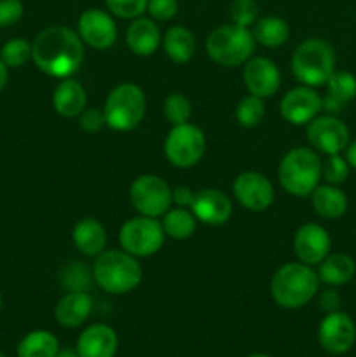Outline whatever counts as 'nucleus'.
Here are the masks:
<instances>
[{
  "label": "nucleus",
  "mask_w": 356,
  "mask_h": 357,
  "mask_svg": "<svg viewBox=\"0 0 356 357\" xmlns=\"http://www.w3.org/2000/svg\"><path fill=\"white\" fill-rule=\"evenodd\" d=\"M31 59L40 72L56 79H68L84 59L82 38L66 26L45 28L31 44Z\"/></svg>",
  "instance_id": "obj_1"
},
{
  "label": "nucleus",
  "mask_w": 356,
  "mask_h": 357,
  "mask_svg": "<svg viewBox=\"0 0 356 357\" xmlns=\"http://www.w3.org/2000/svg\"><path fill=\"white\" fill-rule=\"evenodd\" d=\"M320 278L306 264H286L272 275V300L283 309H299L316 296Z\"/></svg>",
  "instance_id": "obj_2"
},
{
  "label": "nucleus",
  "mask_w": 356,
  "mask_h": 357,
  "mask_svg": "<svg viewBox=\"0 0 356 357\" xmlns=\"http://www.w3.org/2000/svg\"><path fill=\"white\" fill-rule=\"evenodd\" d=\"M142 267L136 257L124 250H108L98 255L93 267V279L103 291L110 295L129 293L142 281Z\"/></svg>",
  "instance_id": "obj_3"
},
{
  "label": "nucleus",
  "mask_w": 356,
  "mask_h": 357,
  "mask_svg": "<svg viewBox=\"0 0 356 357\" xmlns=\"http://www.w3.org/2000/svg\"><path fill=\"white\" fill-rule=\"evenodd\" d=\"M292 70L295 79L304 86H325L335 72L334 49L321 38H309L293 52Z\"/></svg>",
  "instance_id": "obj_4"
},
{
  "label": "nucleus",
  "mask_w": 356,
  "mask_h": 357,
  "mask_svg": "<svg viewBox=\"0 0 356 357\" xmlns=\"http://www.w3.org/2000/svg\"><path fill=\"white\" fill-rule=\"evenodd\" d=\"M279 183L295 197H307L318 187L321 178V160L309 149H293L283 157L278 169Z\"/></svg>",
  "instance_id": "obj_5"
},
{
  "label": "nucleus",
  "mask_w": 356,
  "mask_h": 357,
  "mask_svg": "<svg viewBox=\"0 0 356 357\" xmlns=\"http://www.w3.org/2000/svg\"><path fill=\"white\" fill-rule=\"evenodd\" d=\"M206 51L222 66H237L246 63L255 51V37L248 28L223 24L215 28L206 40Z\"/></svg>",
  "instance_id": "obj_6"
},
{
  "label": "nucleus",
  "mask_w": 356,
  "mask_h": 357,
  "mask_svg": "<svg viewBox=\"0 0 356 357\" xmlns=\"http://www.w3.org/2000/svg\"><path fill=\"white\" fill-rule=\"evenodd\" d=\"M145 107V94L138 86L121 84L108 94L105 101V122L115 131H131L142 122Z\"/></svg>",
  "instance_id": "obj_7"
},
{
  "label": "nucleus",
  "mask_w": 356,
  "mask_h": 357,
  "mask_svg": "<svg viewBox=\"0 0 356 357\" xmlns=\"http://www.w3.org/2000/svg\"><path fill=\"white\" fill-rule=\"evenodd\" d=\"M163 223L150 216L131 218L121 227L119 243L126 253L136 258H145L157 253L164 243Z\"/></svg>",
  "instance_id": "obj_8"
},
{
  "label": "nucleus",
  "mask_w": 356,
  "mask_h": 357,
  "mask_svg": "<svg viewBox=\"0 0 356 357\" xmlns=\"http://www.w3.org/2000/svg\"><path fill=\"white\" fill-rule=\"evenodd\" d=\"M206 152V138L201 129L194 124H180L173 126L170 135L164 142V153L168 160L175 167H187L195 166L202 159Z\"/></svg>",
  "instance_id": "obj_9"
},
{
  "label": "nucleus",
  "mask_w": 356,
  "mask_h": 357,
  "mask_svg": "<svg viewBox=\"0 0 356 357\" xmlns=\"http://www.w3.org/2000/svg\"><path fill=\"white\" fill-rule=\"evenodd\" d=\"M131 204L142 216L157 218L170 209L173 197L171 188L156 174H142L131 183Z\"/></svg>",
  "instance_id": "obj_10"
},
{
  "label": "nucleus",
  "mask_w": 356,
  "mask_h": 357,
  "mask_svg": "<svg viewBox=\"0 0 356 357\" xmlns=\"http://www.w3.org/2000/svg\"><path fill=\"white\" fill-rule=\"evenodd\" d=\"M307 139L311 145L327 155H337L348 149L349 131L344 122L334 115L314 117L307 126Z\"/></svg>",
  "instance_id": "obj_11"
},
{
  "label": "nucleus",
  "mask_w": 356,
  "mask_h": 357,
  "mask_svg": "<svg viewBox=\"0 0 356 357\" xmlns=\"http://www.w3.org/2000/svg\"><path fill=\"white\" fill-rule=\"evenodd\" d=\"M320 345L330 354H344L356 340V328L351 317L344 312H330L318 330Z\"/></svg>",
  "instance_id": "obj_12"
},
{
  "label": "nucleus",
  "mask_w": 356,
  "mask_h": 357,
  "mask_svg": "<svg viewBox=\"0 0 356 357\" xmlns=\"http://www.w3.org/2000/svg\"><path fill=\"white\" fill-rule=\"evenodd\" d=\"M234 195L243 208L250 211H264L274 201L272 183L260 173L246 171L236 178L232 185Z\"/></svg>",
  "instance_id": "obj_13"
},
{
  "label": "nucleus",
  "mask_w": 356,
  "mask_h": 357,
  "mask_svg": "<svg viewBox=\"0 0 356 357\" xmlns=\"http://www.w3.org/2000/svg\"><path fill=\"white\" fill-rule=\"evenodd\" d=\"M283 119L293 126L309 124L323 110V100L311 87H295L283 96L279 105Z\"/></svg>",
  "instance_id": "obj_14"
},
{
  "label": "nucleus",
  "mask_w": 356,
  "mask_h": 357,
  "mask_svg": "<svg viewBox=\"0 0 356 357\" xmlns=\"http://www.w3.org/2000/svg\"><path fill=\"white\" fill-rule=\"evenodd\" d=\"M77 28H79V37L82 38V42L100 51L112 47L117 38V26L114 20L101 9L84 10L80 14Z\"/></svg>",
  "instance_id": "obj_15"
},
{
  "label": "nucleus",
  "mask_w": 356,
  "mask_h": 357,
  "mask_svg": "<svg viewBox=\"0 0 356 357\" xmlns=\"http://www.w3.org/2000/svg\"><path fill=\"white\" fill-rule=\"evenodd\" d=\"M244 86L248 87L251 94L258 98H271L276 94L281 84V73L274 61L269 58H251L244 63L243 70Z\"/></svg>",
  "instance_id": "obj_16"
},
{
  "label": "nucleus",
  "mask_w": 356,
  "mask_h": 357,
  "mask_svg": "<svg viewBox=\"0 0 356 357\" xmlns=\"http://www.w3.org/2000/svg\"><path fill=\"white\" fill-rule=\"evenodd\" d=\"M330 236L327 230L316 223H306L295 234L293 248L299 260L306 265H318L328 257L330 251Z\"/></svg>",
  "instance_id": "obj_17"
},
{
  "label": "nucleus",
  "mask_w": 356,
  "mask_h": 357,
  "mask_svg": "<svg viewBox=\"0 0 356 357\" xmlns=\"http://www.w3.org/2000/svg\"><path fill=\"white\" fill-rule=\"evenodd\" d=\"M195 220L206 225H223L232 215V202L216 188H205L194 195L191 206Z\"/></svg>",
  "instance_id": "obj_18"
},
{
  "label": "nucleus",
  "mask_w": 356,
  "mask_h": 357,
  "mask_svg": "<svg viewBox=\"0 0 356 357\" xmlns=\"http://www.w3.org/2000/svg\"><path fill=\"white\" fill-rule=\"evenodd\" d=\"M117 335L107 324H93L77 340L79 357H114L117 352Z\"/></svg>",
  "instance_id": "obj_19"
},
{
  "label": "nucleus",
  "mask_w": 356,
  "mask_h": 357,
  "mask_svg": "<svg viewBox=\"0 0 356 357\" xmlns=\"http://www.w3.org/2000/svg\"><path fill=\"white\" fill-rule=\"evenodd\" d=\"M91 310L93 298L86 291H70L58 302L54 316L63 328H77L89 317Z\"/></svg>",
  "instance_id": "obj_20"
},
{
  "label": "nucleus",
  "mask_w": 356,
  "mask_h": 357,
  "mask_svg": "<svg viewBox=\"0 0 356 357\" xmlns=\"http://www.w3.org/2000/svg\"><path fill=\"white\" fill-rule=\"evenodd\" d=\"M126 42L136 56H150L161 44L159 26L150 17H135L126 31Z\"/></svg>",
  "instance_id": "obj_21"
},
{
  "label": "nucleus",
  "mask_w": 356,
  "mask_h": 357,
  "mask_svg": "<svg viewBox=\"0 0 356 357\" xmlns=\"http://www.w3.org/2000/svg\"><path fill=\"white\" fill-rule=\"evenodd\" d=\"M86 101L84 87L72 79H63L52 94V107L61 117H79L86 110Z\"/></svg>",
  "instance_id": "obj_22"
},
{
  "label": "nucleus",
  "mask_w": 356,
  "mask_h": 357,
  "mask_svg": "<svg viewBox=\"0 0 356 357\" xmlns=\"http://www.w3.org/2000/svg\"><path fill=\"white\" fill-rule=\"evenodd\" d=\"M73 244L86 257H98L107 246V232L94 218H82L75 223L72 232Z\"/></svg>",
  "instance_id": "obj_23"
},
{
  "label": "nucleus",
  "mask_w": 356,
  "mask_h": 357,
  "mask_svg": "<svg viewBox=\"0 0 356 357\" xmlns=\"http://www.w3.org/2000/svg\"><path fill=\"white\" fill-rule=\"evenodd\" d=\"M328 94L323 100V110L337 114L342 105L356 98V77L349 72H334L327 82Z\"/></svg>",
  "instance_id": "obj_24"
},
{
  "label": "nucleus",
  "mask_w": 356,
  "mask_h": 357,
  "mask_svg": "<svg viewBox=\"0 0 356 357\" xmlns=\"http://www.w3.org/2000/svg\"><path fill=\"white\" fill-rule=\"evenodd\" d=\"M311 199H313L314 211L323 218H341L348 211V197L335 185L316 187L311 194Z\"/></svg>",
  "instance_id": "obj_25"
},
{
  "label": "nucleus",
  "mask_w": 356,
  "mask_h": 357,
  "mask_svg": "<svg viewBox=\"0 0 356 357\" xmlns=\"http://www.w3.org/2000/svg\"><path fill=\"white\" fill-rule=\"evenodd\" d=\"M164 51L173 63L184 65L195 52V38L185 26H173L164 35Z\"/></svg>",
  "instance_id": "obj_26"
},
{
  "label": "nucleus",
  "mask_w": 356,
  "mask_h": 357,
  "mask_svg": "<svg viewBox=\"0 0 356 357\" xmlns=\"http://www.w3.org/2000/svg\"><path fill=\"white\" fill-rule=\"evenodd\" d=\"M355 261L348 255H330V257L325 258L320 265V272H318V278L320 281L327 282L328 286H342L346 282H349L355 275Z\"/></svg>",
  "instance_id": "obj_27"
},
{
  "label": "nucleus",
  "mask_w": 356,
  "mask_h": 357,
  "mask_svg": "<svg viewBox=\"0 0 356 357\" xmlns=\"http://www.w3.org/2000/svg\"><path fill=\"white\" fill-rule=\"evenodd\" d=\"M58 352V338L44 330L31 331L17 345V357H56Z\"/></svg>",
  "instance_id": "obj_28"
},
{
  "label": "nucleus",
  "mask_w": 356,
  "mask_h": 357,
  "mask_svg": "<svg viewBox=\"0 0 356 357\" xmlns=\"http://www.w3.org/2000/svg\"><path fill=\"white\" fill-rule=\"evenodd\" d=\"M255 42L265 45V47H279L285 44L290 37V28L285 20L278 16H265L257 20L255 30L251 31Z\"/></svg>",
  "instance_id": "obj_29"
},
{
  "label": "nucleus",
  "mask_w": 356,
  "mask_h": 357,
  "mask_svg": "<svg viewBox=\"0 0 356 357\" xmlns=\"http://www.w3.org/2000/svg\"><path fill=\"white\" fill-rule=\"evenodd\" d=\"M163 218V229L166 236H170L171 239L184 241L194 234L195 230V216L192 211H187L185 208H175L168 209L164 213Z\"/></svg>",
  "instance_id": "obj_30"
},
{
  "label": "nucleus",
  "mask_w": 356,
  "mask_h": 357,
  "mask_svg": "<svg viewBox=\"0 0 356 357\" xmlns=\"http://www.w3.org/2000/svg\"><path fill=\"white\" fill-rule=\"evenodd\" d=\"M265 115V107L262 98L250 94L243 98L236 108V119L243 128H255L262 122Z\"/></svg>",
  "instance_id": "obj_31"
},
{
  "label": "nucleus",
  "mask_w": 356,
  "mask_h": 357,
  "mask_svg": "<svg viewBox=\"0 0 356 357\" xmlns=\"http://www.w3.org/2000/svg\"><path fill=\"white\" fill-rule=\"evenodd\" d=\"M31 58V44L24 38H13L6 42L0 51V59L7 68H20Z\"/></svg>",
  "instance_id": "obj_32"
},
{
  "label": "nucleus",
  "mask_w": 356,
  "mask_h": 357,
  "mask_svg": "<svg viewBox=\"0 0 356 357\" xmlns=\"http://www.w3.org/2000/svg\"><path fill=\"white\" fill-rule=\"evenodd\" d=\"M164 115L173 126L187 124L192 115V105L184 94L171 93L164 100Z\"/></svg>",
  "instance_id": "obj_33"
},
{
  "label": "nucleus",
  "mask_w": 356,
  "mask_h": 357,
  "mask_svg": "<svg viewBox=\"0 0 356 357\" xmlns=\"http://www.w3.org/2000/svg\"><path fill=\"white\" fill-rule=\"evenodd\" d=\"M258 6L255 0H234L230 6V20L237 26L248 28L257 23Z\"/></svg>",
  "instance_id": "obj_34"
},
{
  "label": "nucleus",
  "mask_w": 356,
  "mask_h": 357,
  "mask_svg": "<svg viewBox=\"0 0 356 357\" xmlns=\"http://www.w3.org/2000/svg\"><path fill=\"white\" fill-rule=\"evenodd\" d=\"M112 14L124 20H135L147 10L149 0H105Z\"/></svg>",
  "instance_id": "obj_35"
},
{
  "label": "nucleus",
  "mask_w": 356,
  "mask_h": 357,
  "mask_svg": "<svg viewBox=\"0 0 356 357\" xmlns=\"http://www.w3.org/2000/svg\"><path fill=\"white\" fill-rule=\"evenodd\" d=\"M321 174H323L325 180L330 185H341L342 181H346L349 174L348 160L342 159L339 153L337 155H330L327 162H325V166H321Z\"/></svg>",
  "instance_id": "obj_36"
},
{
  "label": "nucleus",
  "mask_w": 356,
  "mask_h": 357,
  "mask_svg": "<svg viewBox=\"0 0 356 357\" xmlns=\"http://www.w3.org/2000/svg\"><path fill=\"white\" fill-rule=\"evenodd\" d=\"M89 271L84 265L73 264L66 267L65 272V286H68L70 291H86L89 288Z\"/></svg>",
  "instance_id": "obj_37"
},
{
  "label": "nucleus",
  "mask_w": 356,
  "mask_h": 357,
  "mask_svg": "<svg viewBox=\"0 0 356 357\" xmlns=\"http://www.w3.org/2000/svg\"><path fill=\"white\" fill-rule=\"evenodd\" d=\"M147 10H149L152 20L170 21L177 16L178 2L177 0H149Z\"/></svg>",
  "instance_id": "obj_38"
},
{
  "label": "nucleus",
  "mask_w": 356,
  "mask_h": 357,
  "mask_svg": "<svg viewBox=\"0 0 356 357\" xmlns=\"http://www.w3.org/2000/svg\"><path fill=\"white\" fill-rule=\"evenodd\" d=\"M23 10L21 0H0V28L16 24L23 16Z\"/></svg>",
  "instance_id": "obj_39"
},
{
  "label": "nucleus",
  "mask_w": 356,
  "mask_h": 357,
  "mask_svg": "<svg viewBox=\"0 0 356 357\" xmlns=\"http://www.w3.org/2000/svg\"><path fill=\"white\" fill-rule=\"evenodd\" d=\"M107 124L105 122L103 112L96 110V108H89V110H84L82 114L79 115V126L87 132H96L100 131L103 126Z\"/></svg>",
  "instance_id": "obj_40"
},
{
  "label": "nucleus",
  "mask_w": 356,
  "mask_h": 357,
  "mask_svg": "<svg viewBox=\"0 0 356 357\" xmlns=\"http://www.w3.org/2000/svg\"><path fill=\"white\" fill-rule=\"evenodd\" d=\"M341 305V296L335 289H325L320 295V307L325 310V312H335Z\"/></svg>",
  "instance_id": "obj_41"
},
{
  "label": "nucleus",
  "mask_w": 356,
  "mask_h": 357,
  "mask_svg": "<svg viewBox=\"0 0 356 357\" xmlns=\"http://www.w3.org/2000/svg\"><path fill=\"white\" fill-rule=\"evenodd\" d=\"M194 195H195L194 192H192L188 187H185V185L171 190V197H173V202L178 206V208H188V206H192Z\"/></svg>",
  "instance_id": "obj_42"
},
{
  "label": "nucleus",
  "mask_w": 356,
  "mask_h": 357,
  "mask_svg": "<svg viewBox=\"0 0 356 357\" xmlns=\"http://www.w3.org/2000/svg\"><path fill=\"white\" fill-rule=\"evenodd\" d=\"M346 160H348L349 166L356 169V139L348 146V150H346Z\"/></svg>",
  "instance_id": "obj_43"
},
{
  "label": "nucleus",
  "mask_w": 356,
  "mask_h": 357,
  "mask_svg": "<svg viewBox=\"0 0 356 357\" xmlns=\"http://www.w3.org/2000/svg\"><path fill=\"white\" fill-rule=\"evenodd\" d=\"M6 84H7V66L3 65V61L0 59V93L3 91Z\"/></svg>",
  "instance_id": "obj_44"
},
{
  "label": "nucleus",
  "mask_w": 356,
  "mask_h": 357,
  "mask_svg": "<svg viewBox=\"0 0 356 357\" xmlns=\"http://www.w3.org/2000/svg\"><path fill=\"white\" fill-rule=\"evenodd\" d=\"M56 357H79L77 351H72V349H65V351H59Z\"/></svg>",
  "instance_id": "obj_45"
},
{
  "label": "nucleus",
  "mask_w": 356,
  "mask_h": 357,
  "mask_svg": "<svg viewBox=\"0 0 356 357\" xmlns=\"http://www.w3.org/2000/svg\"><path fill=\"white\" fill-rule=\"evenodd\" d=\"M248 357H269V356H264V354H253V356H248Z\"/></svg>",
  "instance_id": "obj_46"
},
{
  "label": "nucleus",
  "mask_w": 356,
  "mask_h": 357,
  "mask_svg": "<svg viewBox=\"0 0 356 357\" xmlns=\"http://www.w3.org/2000/svg\"><path fill=\"white\" fill-rule=\"evenodd\" d=\"M0 307H2V295H0Z\"/></svg>",
  "instance_id": "obj_47"
},
{
  "label": "nucleus",
  "mask_w": 356,
  "mask_h": 357,
  "mask_svg": "<svg viewBox=\"0 0 356 357\" xmlns=\"http://www.w3.org/2000/svg\"><path fill=\"white\" fill-rule=\"evenodd\" d=\"M0 357H6V356H3V352H0Z\"/></svg>",
  "instance_id": "obj_48"
}]
</instances>
